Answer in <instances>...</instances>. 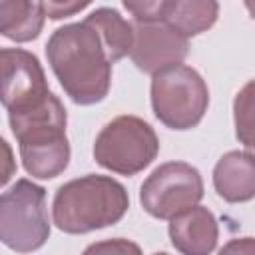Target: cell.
Here are the masks:
<instances>
[{"instance_id":"cell-1","label":"cell","mask_w":255,"mask_h":255,"mask_svg":"<svg viewBox=\"0 0 255 255\" xmlns=\"http://www.w3.org/2000/svg\"><path fill=\"white\" fill-rule=\"evenodd\" d=\"M48 64L66 96L78 106L106 100L112 86V60L98 30L82 20L52 32L46 42Z\"/></svg>"},{"instance_id":"cell-2","label":"cell","mask_w":255,"mask_h":255,"mask_svg":"<svg viewBox=\"0 0 255 255\" xmlns=\"http://www.w3.org/2000/svg\"><path fill=\"white\" fill-rule=\"evenodd\" d=\"M8 122L20 147L22 165L32 177L54 179L66 171L70 163L68 116L52 92L34 108L8 114Z\"/></svg>"},{"instance_id":"cell-3","label":"cell","mask_w":255,"mask_h":255,"mask_svg":"<svg viewBox=\"0 0 255 255\" xmlns=\"http://www.w3.org/2000/svg\"><path fill=\"white\" fill-rule=\"evenodd\" d=\"M129 207L126 187L110 177L88 173L58 187L52 201L54 225L70 235H82L116 225Z\"/></svg>"},{"instance_id":"cell-4","label":"cell","mask_w":255,"mask_h":255,"mask_svg":"<svg viewBox=\"0 0 255 255\" xmlns=\"http://www.w3.org/2000/svg\"><path fill=\"white\" fill-rule=\"evenodd\" d=\"M153 116L169 129L185 131L195 128L209 106V90L197 70L185 64L165 68L151 76Z\"/></svg>"},{"instance_id":"cell-5","label":"cell","mask_w":255,"mask_h":255,"mask_svg":"<svg viewBox=\"0 0 255 255\" xmlns=\"http://www.w3.org/2000/svg\"><path fill=\"white\" fill-rule=\"evenodd\" d=\"M48 237L46 189L22 177L0 195V241L16 253H30L40 249Z\"/></svg>"},{"instance_id":"cell-6","label":"cell","mask_w":255,"mask_h":255,"mask_svg":"<svg viewBox=\"0 0 255 255\" xmlns=\"http://www.w3.org/2000/svg\"><path fill=\"white\" fill-rule=\"evenodd\" d=\"M159 153V139L153 128L137 116H118L108 122L94 141V159L100 167L135 175Z\"/></svg>"},{"instance_id":"cell-7","label":"cell","mask_w":255,"mask_h":255,"mask_svg":"<svg viewBox=\"0 0 255 255\" xmlns=\"http://www.w3.org/2000/svg\"><path fill=\"white\" fill-rule=\"evenodd\" d=\"M203 197V179L197 167L185 161L157 165L139 187L143 211L155 219H171L197 205Z\"/></svg>"},{"instance_id":"cell-8","label":"cell","mask_w":255,"mask_h":255,"mask_svg":"<svg viewBox=\"0 0 255 255\" xmlns=\"http://www.w3.org/2000/svg\"><path fill=\"white\" fill-rule=\"evenodd\" d=\"M2 106L8 114L34 108L48 98L50 86L40 60L22 48L0 50Z\"/></svg>"},{"instance_id":"cell-9","label":"cell","mask_w":255,"mask_h":255,"mask_svg":"<svg viewBox=\"0 0 255 255\" xmlns=\"http://www.w3.org/2000/svg\"><path fill=\"white\" fill-rule=\"evenodd\" d=\"M133 44L129 58L143 74H157L165 68L177 66L187 58L189 38L173 30L163 20L155 22H131Z\"/></svg>"},{"instance_id":"cell-10","label":"cell","mask_w":255,"mask_h":255,"mask_svg":"<svg viewBox=\"0 0 255 255\" xmlns=\"http://www.w3.org/2000/svg\"><path fill=\"white\" fill-rule=\"evenodd\" d=\"M167 233L171 245L185 255H207L215 249L219 239L215 215L199 203L171 217Z\"/></svg>"},{"instance_id":"cell-11","label":"cell","mask_w":255,"mask_h":255,"mask_svg":"<svg viewBox=\"0 0 255 255\" xmlns=\"http://www.w3.org/2000/svg\"><path fill=\"white\" fill-rule=\"evenodd\" d=\"M213 187L227 203H243L255 197V155L239 149L221 155L213 167Z\"/></svg>"},{"instance_id":"cell-12","label":"cell","mask_w":255,"mask_h":255,"mask_svg":"<svg viewBox=\"0 0 255 255\" xmlns=\"http://www.w3.org/2000/svg\"><path fill=\"white\" fill-rule=\"evenodd\" d=\"M44 20L46 14L36 0H0V32L12 42L36 40Z\"/></svg>"},{"instance_id":"cell-13","label":"cell","mask_w":255,"mask_h":255,"mask_svg":"<svg viewBox=\"0 0 255 255\" xmlns=\"http://www.w3.org/2000/svg\"><path fill=\"white\" fill-rule=\"evenodd\" d=\"M219 16L217 0H169L163 22L185 38L207 32Z\"/></svg>"},{"instance_id":"cell-14","label":"cell","mask_w":255,"mask_h":255,"mask_svg":"<svg viewBox=\"0 0 255 255\" xmlns=\"http://www.w3.org/2000/svg\"><path fill=\"white\" fill-rule=\"evenodd\" d=\"M84 20L90 22L98 30V34L108 50V56L114 64L120 62L122 58L129 56L131 44H133V24L128 22L118 10L104 6V8H98L92 14H88Z\"/></svg>"},{"instance_id":"cell-15","label":"cell","mask_w":255,"mask_h":255,"mask_svg":"<svg viewBox=\"0 0 255 255\" xmlns=\"http://www.w3.org/2000/svg\"><path fill=\"white\" fill-rule=\"evenodd\" d=\"M235 135L243 147L255 155V80H249L233 98Z\"/></svg>"},{"instance_id":"cell-16","label":"cell","mask_w":255,"mask_h":255,"mask_svg":"<svg viewBox=\"0 0 255 255\" xmlns=\"http://www.w3.org/2000/svg\"><path fill=\"white\" fill-rule=\"evenodd\" d=\"M122 4L135 22H155L163 20L169 0H122Z\"/></svg>"},{"instance_id":"cell-17","label":"cell","mask_w":255,"mask_h":255,"mask_svg":"<svg viewBox=\"0 0 255 255\" xmlns=\"http://www.w3.org/2000/svg\"><path fill=\"white\" fill-rule=\"evenodd\" d=\"M38 2L46 18L50 20H64V18L76 16L92 4V0H38Z\"/></svg>"},{"instance_id":"cell-18","label":"cell","mask_w":255,"mask_h":255,"mask_svg":"<svg viewBox=\"0 0 255 255\" xmlns=\"http://www.w3.org/2000/svg\"><path fill=\"white\" fill-rule=\"evenodd\" d=\"M139 253V245L128 241V239H122V237H116V239H108V241H102V243H94L90 247H86V253Z\"/></svg>"},{"instance_id":"cell-19","label":"cell","mask_w":255,"mask_h":255,"mask_svg":"<svg viewBox=\"0 0 255 255\" xmlns=\"http://www.w3.org/2000/svg\"><path fill=\"white\" fill-rule=\"evenodd\" d=\"M221 253H255V237L231 239L221 247Z\"/></svg>"},{"instance_id":"cell-20","label":"cell","mask_w":255,"mask_h":255,"mask_svg":"<svg viewBox=\"0 0 255 255\" xmlns=\"http://www.w3.org/2000/svg\"><path fill=\"white\" fill-rule=\"evenodd\" d=\"M245 8H247L249 16L255 20V0H245Z\"/></svg>"}]
</instances>
